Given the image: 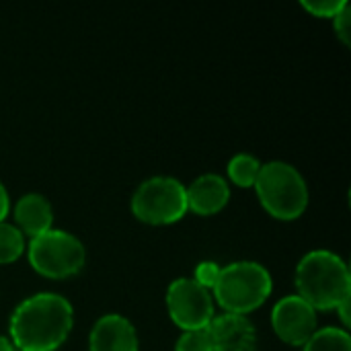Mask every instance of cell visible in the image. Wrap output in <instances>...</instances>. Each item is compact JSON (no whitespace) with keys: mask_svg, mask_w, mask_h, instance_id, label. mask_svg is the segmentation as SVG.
I'll return each mask as SVG.
<instances>
[{"mask_svg":"<svg viewBox=\"0 0 351 351\" xmlns=\"http://www.w3.org/2000/svg\"><path fill=\"white\" fill-rule=\"evenodd\" d=\"M140 341L134 325L121 315L101 317L88 335V351H138Z\"/></svg>","mask_w":351,"mask_h":351,"instance_id":"cell-10","label":"cell"},{"mask_svg":"<svg viewBox=\"0 0 351 351\" xmlns=\"http://www.w3.org/2000/svg\"><path fill=\"white\" fill-rule=\"evenodd\" d=\"M167 311L171 321L185 331L208 329L214 315L212 294L193 280L179 278L167 290Z\"/></svg>","mask_w":351,"mask_h":351,"instance_id":"cell-7","label":"cell"},{"mask_svg":"<svg viewBox=\"0 0 351 351\" xmlns=\"http://www.w3.org/2000/svg\"><path fill=\"white\" fill-rule=\"evenodd\" d=\"M296 290L317 313L337 311L339 304L351 300L350 267L331 251H311L296 267Z\"/></svg>","mask_w":351,"mask_h":351,"instance_id":"cell-2","label":"cell"},{"mask_svg":"<svg viewBox=\"0 0 351 351\" xmlns=\"http://www.w3.org/2000/svg\"><path fill=\"white\" fill-rule=\"evenodd\" d=\"M29 263L47 280H66L82 271L86 263L84 245L70 232L51 228L41 237L31 239Z\"/></svg>","mask_w":351,"mask_h":351,"instance_id":"cell-5","label":"cell"},{"mask_svg":"<svg viewBox=\"0 0 351 351\" xmlns=\"http://www.w3.org/2000/svg\"><path fill=\"white\" fill-rule=\"evenodd\" d=\"M348 4V0H300V6L319 19H335L339 10Z\"/></svg>","mask_w":351,"mask_h":351,"instance_id":"cell-17","label":"cell"},{"mask_svg":"<svg viewBox=\"0 0 351 351\" xmlns=\"http://www.w3.org/2000/svg\"><path fill=\"white\" fill-rule=\"evenodd\" d=\"M25 249L27 245L23 232L8 222H0V265L14 263L25 253Z\"/></svg>","mask_w":351,"mask_h":351,"instance_id":"cell-15","label":"cell"},{"mask_svg":"<svg viewBox=\"0 0 351 351\" xmlns=\"http://www.w3.org/2000/svg\"><path fill=\"white\" fill-rule=\"evenodd\" d=\"M132 212L144 224H175L189 212L185 185L175 177L146 179L132 195Z\"/></svg>","mask_w":351,"mask_h":351,"instance_id":"cell-6","label":"cell"},{"mask_svg":"<svg viewBox=\"0 0 351 351\" xmlns=\"http://www.w3.org/2000/svg\"><path fill=\"white\" fill-rule=\"evenodd\" d=\"M14 220L23 234L31 239L41 237L43 232L51 230L53 224L51 204L39 193H27L14 206Z\"/></svg>","mask_w":351,"mask_h":351,"instance_id":"cell-12","label":"cell"},{"mask_svg":"<svg viewBox=\"0 0 351 351\" xmlns=\"http://www.w3.org/2000/svg\"><path fill=\"white\" fill-rule=\"evenodd\" d=\"M271 274L261 263L234 261L226 267H220L212 296L226 315L247 317L265 304V300L271 296Z\"/></svg>","mask_w":351,"mask_h":351,"instance_id":"cell-3","label":"cell"},{"mask_svg":"<svg viewBox=\"0 0 351 351\" xmlns=\"http://www.w3.org/2000/svg\"><path fill=\"white\" fill-rule=\"evenodd\" d=\"M175 351H214L212 346V337L208 329H197V331H185L177 346Z\"/></svg>","mask_w":351,"mask_h":351,"instance_id":"cell-16","label":"cell"},{"mask_svg":"<svg viewBox=\"0 0 351 351\" xmlns=\"http://www.w3.org/2000/svg\"><path fill=\"white\" fill-rule=\"evenodd\" d=\"M259 171H261V162H259V158H255L251 154H237L228 162L230 181L239 187H245V189L255 185Z\"/></svg>","mask_w":351,"mask_h":351,"instance_id":"cell-14","label":"cell"},{"mask_svg":"<svg viewBox=\"0 0 351 351\" xmlns=\"http://www.w3.org/2000/svg\"><path fill=\"white\" fill-rule=\"evenodd\" d=\"M74 327L72 304L53 292L23 300L10 317V341L21 351H56Z\"/></svg>","mask_w":351,"mask_h":351,"instance_id":"cell-1","label":"cell"},{"mask_svg":"<svg viewBox=\"0 0 351 351\" xmlns=\"http://www.w3.org/2000/svg\"><path fill=\"white\" fill-rule=\"evenodd\" d=\"M187 191V210L197 216H214L222 212L230 199V187L224 177L208 173L197 177Z\"/></svg>","mask_w":351,"mask_h":351,"instance_id":"cell-11","label":"cell"},{"mask_svg":"<svg viewBox=\"0 0 351 351\" xmlns=\"http://www.w3.org/2000/svg\"><path fill=\"white\" fill-rule=\"evenodd\" d=\"M0 351H14V346L8 337L0 335Z\"/></svg>","mask_w":351,"mask_h":351,"instance_id":"cell-22","label":"cell"},{"mask_svg":"<svg viewBox=\"0 0 351 351\" xmlns=\"http://www.w3.org/2000/svg\"><path fill=\"white\" fill-rule=\"evenodd\" d=\"M271 327L288 346H304L317 333V311L298 294L282 298L271 311Z\"/></svg>","mask_w":351,"mask_h":351,"instance_id":"cell-8","label":"cell"},{"mask_svg":"<svg viewBox=\"0 0 351 351\" xmlns=\"http://www.w3.org/2000/svg\"><path fill=\"white\" fill-rule=\"evenodd\" d=\"M350 302L351 300H346V302H343V304H339V306H337V311H335V313H339V317H341L343 329H348V327H350Z\"/></svg>","mask_w":351,"mask_h":351,"instance_id":"cell-21","label":"cell"},{"mask_svg":"<svg viewBox=\"0 0 351 351\" xmlns=\"http://www.w3.org/2000/svg\"><path fill=\"white\" fill-rule=\"evenodd\" d=\"M253 187L263 210L278 220H296L306 212V181L296 167L284 160H271L267 165H261L259 177Z\"/></svg>","mask_w":351,"mask_h":351,"instance_id":"cell-4","label":"cell"},{"mask_svg":"<svg viewBox=\"0 0 351 351\" xmlns=\"http://www.w3.org/2000/svg\"><path fill=\"white\" fill-rule=\"evenodd\" d=\"M214 351H255L257 350V329L241 315H220L208 325Z\"/></svg>","mask_w":351,"mask_h":351,"instance_id":"cell-9","label":"cell"},{"mask_svg":"<svg viewBox=\"0 0 351 351\" xmlns=\"http://www.w3.org/2000/svg\"><path fill=\"white\" fill-rule=\"evenodd\" d=\"M302 351H351V337L346 329L325 327L302 346Z\"/></svg>","mask_w":351,"mask_h":351,"instance_id":"cell-13","label":"cell"},{"mask_svg":"<svg viewBox=\"0 0 351 351\" xmlns=\"http://www.w3.org/2000/svg\"><path fill=\"white\" fill-rule=\"evenodd\" d=\"M333 29H335V35L346 43H351V6L350 2L339 10V14L333 19Z\"/></svg>","mask_w":351,"mask_h":351,"instance_id":"cell-19","label":"cell"},{"mask_svg":"<svg viewBox=\"0 0 351 351\" xmlns=\"http://www.w3.org/2000/svg\"><path fill=\"white\" fill-rule=\"evenodd\" d=\"M218 274H220V265L214 263V261H202L197 267H195V278L193 282L199 284L202 288H206L208 292H212L216 280H218Z\"/></svg>","mask_w":351,"mask_h":351,"instance_id":"cell-18","label":"cell"},{"mask_svg":"<svg viewBox=\"0 0 351 351\" xmlns=\"http://www.w3.org/2000/svg\"><path fill=\"white\" fill-rule=\"evenodd\" d=\"M10 210V199H8V191L4 187V183L0 181V222H4L6 214Z\"/></svg>","mask_w":351,"mask_h":351,"instance_id":"cell-20","label":"cell"}]
</instances>
